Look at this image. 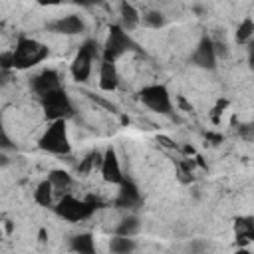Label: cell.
<instances>
[{
    "instance_id": "obj_25",
    "label": "cell",
    "mask_w": 254,
    "mask_h": 254,
    "mask_svg": "<svg viewBox=\"0 0 254 254\" xmlns=\"http://www.w3.org/2000/svg\"><path fill=\"white\" fill-rule=\"evenodd\" d=\"M248 52H250V54H254V40H252V42H248Z\"/></svg>"
},
{
    "instance_id": "obj_20",
    "label": "cell",
    "mask_w": 254,
    "mask_h": 254,
    "mask_svg": "<svg viewBox=\"0 0 254 254\" xmlns=\"http://www.w3.org/2000/svg\"><path fill=\"white\" fill-rule=\"evenodd\" d=\"M252 38H254V20L252 18H244L238 24V30H236V42L248 44V42H252Z\"/></svg>"
},
{
    "instance_id": "obj_1",
    "label": "cell",
    "mask_w": 254,
    "mask_h": 254,
    "mask_svg": "<svg viewBox=\"0 0 254 254\" xmlns=\"http://www.w3.org/2000/svg\"><path fill=\"white\" fill-rule=\"evenodd\" d=\"M95 208H99V200H95V198H75L71 194H64L54 206L56 214L64 220H69V222H79V220L89 218L95 212Z\"/></svg>"
},
{
    "instance_id": "obj_13",
    "label": "cell",
    "mask_w": 254,
    "mask_h": 254,
    "mask_svg": "<svg viewBox=\"0 0 254 254\" xmlns=\"http://www.w3.org/2000/svg\"><path fill=\"white\" fill-rule=\"evenodd\" d=\"M139 24H141V14L137 12V8L133 4H129V2H121L119 4V26L125 32H131Z\"/></svg>"
},
{
    "instance_id": "obj_27",
    "label": "cell",
    "mask_w": 254,
    "mask_h": 254,
    "mask_svg": "<svg viewBox=\"0 0 254 254\" xmlns=\"http://www.w3.org/2000/svg\"><path fill=\"white\" fill-rule=\"evenodd\" d=\"M40 240H42V242L46 240V230H40Z\"/></svg>"
},
{
    "instance_id": "obj_15",
    "label": "cell",
    "mask_w": 254,
    "mask_h": 254,
    "mask_svg": "<svg viewBox=\"0 0 254 254\" xmlns=\"http://www.w3.org/2000/svg\"><path fill=\"white\" fill-rule=\"evenodd\" d=\"M69 248L75 254H97L95 250V240L91 232H79L69 238Z\"/></svg>"
},
{
    "instance_id": "obj_14",
    "label": "cell",
    "mask_w": 254,
    "mask_h": 254,
    "mask_svg": "<svg viewBox=\"0 0 254 254\" xmlns=\"http://www.w3.org/2000/svg\"><path fill=\"white\" fill-rule=\"evenodd\" d=\"M119 85V73L115 64L111 62H101L99 65V87L103 91H113Z\"/></svg>"
},
{
    "instance_id": "obj_26",
    "label": "cell",
    "mask_w": 254,
    "mask_h": 254,
    "mask_svg": "<svg viewBox=\"0 0 254 254\" xmlns=\"http://www.w3.org/2000/svg\"><path fill=\"white\" fill-rule=\"evenodd\" d=\"M236 254H252V252H248L246 248H238V250H236Z\"/></svg>"
},
{
    "instance_id": "obj_9",
    "label": "cell",
    "mask_w": 254,
    "mask_h": 254,
    "mask_svg": "<svg viewBox=\"0 0 254 254\" xmlns=\"http://www.w3.org/2000/svg\"><path fill=\"white\" fill-rule=\"evenodd\" d=\"M103 181L111 183V185H121L125 181L123 177V171H121V163H119V157L115 153L113 147H107L103 151V161H101V169H99Z\"/></svg>"
},
{
    "instance_id": "obj_17",
    "label": "cell",
    "mask_w": 254,
    "mask_h": 254,
    "mask_svg": "<svg viewBox=\"0 0 254 254\" xmlns=\"http://www.w3.org/2000/svg\"><path fill=\"white\" fill-rule=\"evenodd\" d=\"M48 181L52 183V187H54V190H67L69 187H71V175L67 173V171H64V169H54V171H50V175H48Z\"/></svg>"
},
{
    "instance_id": "obj_23",
    "label": "cell",
    "mask_w": 254,
    "mask_h": 254,
    "mask_svg": "<svg viewBox=\"0 0 254 254\" xmlns=\"http://www.w3.org/2000/svg\"><path fill=\"white\" fill-rule=\"evenodd\" d=\"M226 105H228V101H226V99H220V101H218V105L214 107V113H212V119H214V123H218V115L222 113V109H224Z\"/></svg>"
},
{
    "instance_id": "obj_2",
    "label": "cell",
    "mask_w": 254,
    "mask_h": 254,
    "mask_svg": "<svg viewBox=\"0 0 254 254\" xmlns=\"http://www.w3.org/2000/svg\"><path fill=\"white\" fill-rule=\"evenodd\" d=\"M48 48L38 42V40H32V38H18L16 42V48L12 50V64L16 69H26V67H32L40 62H44L48 58Z\"/></svg>"
},
{
    "instance_id": "obj_6",
    "label": "cell",
    "mask_w": 254,
    "mask_h": 254,
    "mask_svg": "<svg viewBox=\"0 0 254 254\" xmlns=\"http://www.w3.org/2000/svg\"><path fill=\"white\" fill-rule=\"evenodd\" d=\"M95 58H97V44L93 40H85L79 46V50L71 62V75L75 81H87V77L93 69Z\"/></svg>"
},
{
    "instance_id": "obj_8",
    "label": "cell",
    "mask_w": 254,
    "mask_h": 254,
    "mask_svg": "<svg viewBox=\"0 0 254 254\" xmlns=\"http://www.w3.org/2000/svg\"><path fill=\"white\" fill-rule=\"evenodd\" d=\"M216 60H218L216 44H214L208 36H202L200 42L196 44L192 56H190V62H192L196 67H202V69H214V67H216Z\"/></svg>"
},
{
    "instance_id": "obj_21",
    "label": "cell",
    "mask_w": 254,
    "mask_h": 254,
    "mask_svg": "<svg viewBox=\"0 0 254 254\" xmlns=\"http://www.w3.org/2000/svg\"><path fill=\"white\" fill-rule=\"evenodd\" d=\"M101 161H103V153L93 151V153H89V155L79 163L77 171H79L81 175H87V173H91L95 167H97V169H101Z\"/></svg>"
},
{
    "instance_id": "obj_22",
    "label": "cell",
    "mask_w": 254,
    "mask_h": 254,
    "mask_svg": "<svg viewBox=\"0 0 254 254\" xmlns=\"http://www.w3.org/2000/svg\"><path fill=\"white\" fill-rule=\"evenodd\" d=\"M141 22L145 26H149V28H163L165 26V16L161 12H157V10H151V12L141 16Z\"/></svg>"
},
{
    "instance_id": "obj_19",
    "label": "cell",
    "mask_w": 254,
    "mask_h": 254,
    "mask_svg": "<svg viewBox=\"0 0 254 254\" xmlns=\"http://www.w3.org/2000/svg\"><path fill=\"white\" fill-rule=\"evenodd\" d=\"M135 246L137 244H135L133 238H129V236H117V234L109 242V250L113 254H131L135 250Z\"/></svg>"
},
{
    "instance_id": "obj_18",
    "label": "cell",
    "mask_w": 254,
    "mask_h": 254,
    "mask_svg": "<svg viewBox=\"0 0 254 254\" xmlns=\"http://www.w3.org/2000/svg\"><path fill=\"white\" fill-rule=\"evenodd\" d=\"M34 200L40 204V206H52V202H54V187H52V183L46 179V181H42L38 187H36V190H34Z\"/></svg>"
},
{
    "instance_id": "obj_5",
    "label": "cell",
    "mask_w": 254,
    "mask_h": 254,
    "mask_svg": "<svg viewBox=\"0 0 254 254\" xmlns=\"http://www.w3.org/2000/svg\"><path fill=\"white\" fill-rule=\"evenodd\" d=\"M40 101H42V109L50 121H65L73 115V103L64 89L52 91V93L40 97Z\"/></svg>"
},
{
    "instance_id": "obj_4",
    "label": "cell",
    "mask_w": 254,
    "mask_h": 254,
    "mask_svg": "<svg viewBox=\"0 0 254 254\" xmlns=\"http://www.w3.org/2000/svg\"><path fill=\"white\" fill-rule=\"evenodd\" d=\"M135 44L129 36V32H125L119 24H113L109 28V34H107V40L103 44V50H101V56H103V62H111L115 64L123 54H127L129 50H133Z\"/></svg>"
},
{
    "instance_id": "obj_12",
    "label": "cell",
    "mask_w": 254,
    "mask_h": 254,
    "mask_svg": "<svg viewBox=\"0 0 254 254\" xmlns=\"http://www.w3.org/2000/svg\"><path fill=\"white\" fill-rule=\"evenodd\" d=\"M48 28L52 32H58L64 36H75V34H81L85 30V24L77 14H67V16H62V18L50 22Z\"/></svg>"
},
{
    "instance_id": "obj_11",
    "label": "cell",
    "mask_w": 254,
    "mask_h": 254,
    "mask_svg": "<svg viewBox=\"0 0 254 254\" xmlns=\"http://www.w3.org/2000/svg\"><path fill=\"white\" fill-rule=\"evenodd\" d=\"M32 89H34V93H38L40 97H44V95H48V93H52V91L62 89L58 71H54V69H44V71H40V73L32 79Z\"/></svg>"
},
{
    "instance_id": "obj_24",
    "label": "cell",
    "mask_w": 254,
    "mask_h": 254,
    "mask_svg": "<svg viewBox=\"0 0 254 254\" xmlns=\"http://www.w3.org/2000/svg\"><path fill=\"white\" fill-rule=\"evenodd\" d=\"M248 64H250V69L254 71V54H250V58H248Z\"/></svg>"
},
{
    "instance_id": "obj_7",
    "label": "cell",
    "mask_w": 254,
    "mask_h": 254,
    "mask_svg": "<svg viewBox=\"0 0 254 254\" xmlns=\"http://www.w3.org/2000/svg\"><path fill=\"white\" fill-rule=\"evenodd\" d=\"M139 99L143 101L145 107H149L151 111L155 113H171L173 109V101H171V95H169V89L161 83H153V85H147L139 91Z\"/></svg>"
},
{
    "instance_id": "obj_10",
    "label": "cell",
    "mask_w": 254,
    "mask_h": 254,
    "mask_svg": "<svg viewBox=\"0 0 254 254\" xmlns=\"http://www.w3.org/2000/svg\"><path fill=\"white\" fill-rule=\"evenodd\" d=\"M143 202V196L137 189V185L133 181H123L119 185V192H117V198H115V204L117 208H125V210H135L139 208V204Z\"/></svg>"
},
{
    "instance_id": "obj_16",
    "label": "cell",
    "mask_w": 254,
    "mask_h": 254,
    "mask_svg": "<svg viewBox=\"0 0 254 254\" xmlns=\"http://www.w3.org/2000/svg\"><path fill=\"white\" fill-rule=\"evenodd\" d=\"M139 230H141V220H139L137 216H133V214H127V216L117 224L115 234H117V236H129V238H133Z\"/></svg>"
},
{
    "instance_id": "obj_3",
    "label": "cell",
    "mask_w": 254,
    "mask_h": 254,
    "mask_svg": "<svg viewBox=\"0 0 254 254\" xmlns=\"http://www.w3.org/2000/svg\"><path fill=\"white\" fill-rule=\"evenodd\" d=\"M38 147L42 151L50 153V155H58V157L69 155L71 145H69V139H67L65 121H52L48 125V129L44 131V135L40 137Z\"/></svg>"
}]
</instances>
